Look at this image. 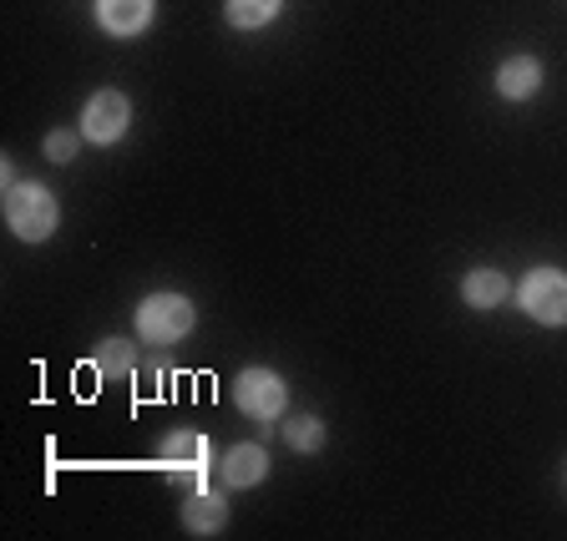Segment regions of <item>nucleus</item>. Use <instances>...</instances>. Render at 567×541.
Listing matches in <instances>:
<instances>
[{"mask_svg":"<svg viewBox=\"0 0 567 541\" xmlns=\"http://www.w3.org/2000/svg\"><path fill=\"white\" fill-rule=\"evenodd\" d=\"M92 365L102 370V375H132V370H137V350H132L127 340H102L92 354Z\"/></svg>","mask_w":567,"mask_h":541,"instance_id":"nucleus-13","label":"nucleus"},{"mask_svg":"<svg viewBox=\"0 0 567 541\" xmlns=\"http://www.w3.org/2000/svg\"><path fill=\"white\" fill-rule=\"evenodd\" d=\"M193 319L198 314H193V304L183 294H153L137 309V334L147 344H177L193 334Z\"/></svg>","mask_w":567,"mask_h":541,"instance_id":"nucleus-3","label":"nucleus"},{"mask_svg":"<svg viewBox=\"0 0 567 541\" xmlns=\"http://www.w3.org/2000/svg\"><path fill=\"white\" fill-rule=\"evenodd\" d=\"M163 466L167 471H183V476H208L213 450H208V440L193 436V430H173V436L163 440Z\"/></svg>","mask_w":567,"mask_h":541,"instance_id":"nucleus-6","label":"nucleus"},{"mask_svg":"<svg viewBox=\"0 0 567 541\" xmlns=\"http://www.w3.org/2000/svg\"><path fill=\"white\" fill-rule=\"evenodd\" d=\"M537 86H543V61L537 56H507L496 71V92L507 102H527V96H537Z\"/></svg>","mask_w":567,"mask_h":541,"instance_id":"nucleus-8","label":"nucleus"},{"mask_svg":"<svg viewBox=\"0 0 567 541\" xmlns=\"http://www.w3.org/2000/svg\"><path fill=\"white\" fill-rule=\"evenodd\" d=\"M183 527L193 531V537H218V531L228 527V501L218 491H198L183 501Z\"/></svg>","mask_w":567,"mask_h":541,"instance_id":"nucleus-9","label":"nucleus"},{"mask_svg":"<svg viewBox=\"0 0 567 541\" xmlns=\"http://www.w3.org/2000/svg\"><path fill=\"white\" fill-rule=\"evenodd\" d=\"M517 304L527 309V319L547 324V330H563L567 324V273L563 269H532L517 283Z\"/></svg>","mask_w":567,"mask_h":541,"instance_id":"nucleus-2","label":"nucleus"},{"mask_svg":"<svg viewBox=\"0 0 567 541\" xmlns=\"http://www.w3.org/2000/svg\"><path fill=\"white\" fill-rule=\"evenodd\" d=\"M127 127H132V102L122 92H96V96H86V106H82V137L86 142H96V147H112V142H122L127 137Z\"/></svg>","mask_w":567,"mask_h":541,"instance_id":"nucleus-4","label":"nucleus"},{"mask_svg":"<svg viewBox=\"0 0 567 541\" xmlns=\"http://www.w3.org/2000/svg\"><path fill=\"white\" fill-rule=\"evenodd\" d=\"M284 0H228L224 15L228 25H238V31H259V25H269L274 15H279Z\"/></svg>","mask_w":567,"mask_h":541,"instance_id":"nucleus-12","label":"nucleus"},{"mask_svg":"<svg viewBox=\"0 0 567 541\" xmlns=\"http://www.w3.org/2000/svg\"><path fill=\"white\" fill-rule=\"evenodd\" d=\"M76 147H82V127L76 132H47V157L51 163H71Z\"/></svg>","mask_w":567,"mask_h":541,"instance_id":"nucleus-15","label":"nucleus"},{"mask_svg":"<svg viewBox=\"0 0 567 541\" xmlns=\"http://www.w3.org/2000/svg\"><path fill=\"white\" fill-rule=\"evenodd\" d=\"M56 198H51L41 183H16L11 193H6V223H11V233L21 238V243H47L51 233H56Z\"/></svg>","mask_w":567,"mask_h":541,"instance_id":"nucleus-1","label":"nucleus"},{"mask_svg":"<svg viewBox=\"0 0 567 541\" xmlns=\"http://www.w3.org/2000/svg\"><path fill=\"white\" fill-rule=\"evenodd\" d=\"M284 440H289L299 456H315V450L324 446V425H319L315 415H289V420H284Z\"/></svg>","mask_w":567,"mask_h":541,"instance_id":"nucleus-14","label":"nucleus"},{"mask_svg":"<svg viewBox=\"0 0 567 541\" xmlns=\"http://www.w3.org/2000/svg\"><path fill=\"white\" fill-rule=\"evenodd\" d=\"M264 476H269V450L254 446V440H244V446H234V450L224 456V481L238 486V491L259 486Z\"/></svg>","mask_w":567,"mask_h":541,"instance_id":"nucleus-10","label":"nucleus"},{"mask_svg":"<svg viewBox=\"0 0 567 541\" xmlns=\"http://www.w3.org/2000/svg\"><path fill=\"white\" fill-rule=\"evenodd\" d=\"M507 294L512 289H507V279H502L496 269H472L466 279H461V299H466L472 309H496Z\"/></svg>","mask_w":567,"mask_h":541,"instance_id":"nucleus-11","label":"nucleus"},{"mask_svg":"<svg viewBox=\"0 0 567 541\" xmlns=\"http://www.w3.org/2000/svg\"><path fill=\"white\" fill-rule=\"evenodd\" d=\"M96 21L112 35H137L153 25V0H96Z\"/></svg>","mask_w":567,"mask_h":541,"instance_id":"nucleus-7","label":"nucleus"},{"mask_svg":"<svg viewBox=\"0 0 567 541\" xmlns=\"http://www.w3.org/2000/svg\"><path fill=\"white\" fill-rule=\"evenodd\" d=\"M234 400L244 415H254V420H279L284 405H289V389H284V379L274 375V370H244V375L234 379Z\"/></svg>","mask_w":567,"mask_h":541,"instance_id":"nucleus-5","label":"nucleus"}]
</instances>
